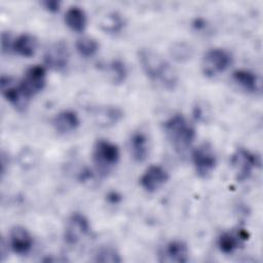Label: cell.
<instances>
[{
	"instance_id": "obj_27",
	"label": "cell",
	"mask_w": 263,
	"mask_h": 263,
	"mask_svg": "<svg viewBox=\"0 0 263 263\" xmlns=\"http://www.w3.org/2000/svg\"><path fill=\"white\" fill-rule=\"evenodd\" d=\"M42 5L50 12H58L60 9L61 2L57 0H45L42 2Z\"/></svg>"
},
{
	"instance_id": "obj_5",
	"label": "cell",
	"mask_w": 263,
	"mask_h": 263,
	"mask_svg": "<svg viewBox=\"0 0 263 263\" xmlns=\"http://www.w3.org/2000/svg\"><path fill=\"white\" fill-rule=\"evenodd\" d=\"M230 164L238 182L248 180L253 171L260 165V158L255 153L245 148H238L230 158Z\"/></svg>"
},
{
	"instance_id": "obj_20",
	"label": "cell",
	"mask_w": 263,
	"mask_h": 263,
	"mask_svg": "<svg viewBox=\"0 0 263 263\" xmlns=\"http://www.w3.org/2000/svg\"><path fill=\"white\" fill-rule=\"evenodd\" d=\"M37 39L31 34H22L13 40L12 50L18 55L30 58L34 55L37 49Z\"/></svg>"
},
{
	"instance_id": "obj_9",
	"label": "cell",
	"mask_w": 263,
	"mask_h": 263,
	"mask_svg": "<svg viewBox=\"0 0 263 263\" xmlns=\"http://www.w3.org/2000/svg\"><path fill=\"white\" fill-rule=\"evenodd\" d=\"M20 81L24 91L31 99L44 88L46 83V70L41 65H34L27 69L24 77Z\"/></svg>"
},
{
	"instance_id": "obj_24",
	"label": "cell",
	"mask_w": 263,
	"mask_h": 263,
	"mask_svg": "<svg viewBox=\"0 0 263 263\" xmlns=\"http://www.w3.org/2000/svg\"><path fill=\"white\" fill-rule=\"evenodd\" d=\"M107 69H108L110 79L113 83H116V84L122 83L127 76V68L124 62H122L121 60H118V59L112 60L108 64Z\"/></svg>"
},
{
	"instance_id": "obj_11",
	"label": "cell",
	"mask_w": 263,
	"mask_h": 263,
	"mask_svg": "<svg viewBox=\"0 0 263 263\" xmlns=\"http://www.w3.org/2000/svg\"><path fill=\"white\" fill-rule=\"evenodd\" d=\"M141 187L147 192H155L168 181V174L164 167L152 164L146 168L140 178Z\"/></svg>"
},
{
	"instance_id": "obj_25",
	"label": "cell",
	"mask_w": 263,
	"mask_h": 263,
	"mask_svg": "<svg viewBox=\"0 0 263 263\" xmlns=\"http://www.w3.org/2000/svg\"><path fill=\"white\" fill-rule=\"evenodd\" d=\"M95 261L114 263V262H120L121 259L119 258L118 253L114 249H112L110 247H105V248H101L97 252Z\"/></svg>"
},
{
	"instance_id": "obj_8",
	"label": "cell",
	"mask_w": 263,
	"mask_h": 263,
	"mask_svg": "<svg viewBox=\"0 0 263 263\" xmlns=\"http://www.w3.org/2000/svg\"><path fill=\"white\" fill-rule=\"evenodd\" d=\"M90 231V225L87 218L81 213H73L67 220L64 238L68 245H76L86 236Z\"/></svg>"
},
{
	"instance_id": "obj_7",
	"label": "cell",
	"mask_w": 263,
	"mask_h": 263,
	"mask_svg": "<svg viewBox=\"0 0 263 263\" xmlns=\"http://www.w3.org/2000/svg\"><path fill=\"white\" fill-rule=\"evenodd\" d=\"M192 162L198 177L206 178L216 167L217 156L213 146L204 142L192 151Z\"/></svg>"
},
{
	"instance_id": "obj_18",
	"label": "cell",
	"mask_w": 263,
	"mask_h": 263,
	"mask_svg": "<svg viewBox=\"0 0 263 263\" xmlns=\"http://www.w3.org/2000/svg\"><path fill=\"white\" fill-rule=\"evenodd\" d=\"M233 80L249 92L260 91V80L258 76L247 69H238L232 73Z\"/></svg>"
},
{
	"instance_id": "obj_13",
	"label": "cell",
	"mask_w": 263,
	"mask_h": 263,
	"mask_svg": "<svg viewBox=\"0 0 263 263\" xmlns=\"http://www.w3.org/2000/svg\"><path fill=\"white\" fill-rule=\"evenodd\" d=\"M161 262L185 263L189 260V249L182 240L168 241L159 254Z\"/></svg>"
},
{
	"instance_id": "obj_4",
	"label": "cell",
	"mask_w": 263,
	"mask_h": 263,
	"mask_svg": "<svg viewBox=\"0 0 263 263\" xmlns=\"http://www.w3.org/2000/svg\"><path fill=\"white\" fill-rule=\"evenodd\" d=\"M232 64V55L223 48L209 49L202 58L201 70L206 77H215L226 71Z\"/></svg>"
},
{
	"instance_id": "obj_15",
	"label": "cell",
	"mask_w": 263,
	"mask_h": 263,
	"mask_svg": "<svg viewBox=\"0 0 263 263\" xmlns=\"http://www.w3.org/2000/svg\"><path fill=\"white\" fill-rule=\"evenodd\" d=\"M52 126L54 129L62 135L72 133L79 126V117L73 110H64L59 112L52 118Z\"/></svg>"
},
{
	"instance_id": "obj_1",
	"label": "cell",
	"mask_w": 263,
	"mask_h": 263,
	"mask_svg": "<svg viewBox=\"0 0 263 263\" xmlns=\"http://www.w3.org/2000/svg\"><path fill=\"white\" fill-rule=\"evenodd\" d=\"M138 59L142 70L152 81H157L167 89H174L178 83L177 71L157 51L143 47L138 51Z\"/></svg>"
},
{
	"instance_id": "obj_3",
	"label": "cell",
	"mask_w": 263,
	"mask_h": 263,
	"mask_svg": "<svg viewBox=\"0 0 263 263\" xmlns=\"http://www.w3.org/2000/svg\"><path fill=\"white\" fill-rule=\"evenodd\" d=\"M119 156V149L114 143L104 139L96 142L92 149V160L100 174L106 175L117 164Z\"/></svg>"
},
{
	"instance_id": "obj_6",
	"label": "cell",
	"mask_w": 263,
	"mask_h": 263,
	"mask_svg": "<svg viewBox=\"0 0 263 263\" xmlns=\"http://www.w3.org/2000/svg\"><path fill=\"white\" fill-rule=\"evenodd\" d=\"M1 92L5 100L17 111H25L29 105L30 98L24 91L21 81L11 76H1Z\"/></svg>"
},
{
	"instance_id": "obj_23",
	"label": "cell",
	"mask_w": 263,
	"mask_h": 263,
	"mask_svg": "<svg viewBox=\"0 0 263 263\" xmlns=\"http://www.w3.org/2000/svg\"><path fill=\"white\" fill-rule=\"evenodd\" d=\"M76 50L78 53L84 58H90L95 55L100 47L99 42L89 36H83L76 40Z\"/></svg>"
},
{
	"instance_id": "obj_2",
	"label": "cell",
	"mask_w": 263,
	"mask_h": 263,
	"mask_svg": "<svg viewBox=\"0 0 263 263\" xmlns=\"http://www.w3.org/2000/svg\"><path fill=\"white\" fill-rule=\"evenodd\" d=\"M164 133L178 153H184L196 135L194 126L182 114H175L164 122Z\"/></svg>"
},
{
	"instance_id": "obj_12",
	"label": "cell",
	"mask_w": 263,
	"mask_h": 263,
	"mask_svg": "<svg viewBox=\"0 0 263 263\" xmlns=\"http://www.w3.org/2000/svg\"><path fill=\"white\" fill-rule=\"evenodd\" d=\"M8 242L12 252L18 255H26L33 247V237L27 228L15 225L10 229Z\"/></svg>"
},
{
	"instance_id": "obj_17",
	"label": "cell",
	"mask_w": 263,
	"mask_h": 263,
	"mask_svg": "<svg viewBox=\"0 0 263 263\" xmlns=\"http://www.w3.org/2000/svg\"><path fill=\"white\" fill-rule=\"evenodd\" d=\"M130 154L135 161L143 162L149 154L147 136L142 132H135L129 138Z\"/></svg>"
},
{
	"instance_id": "obj_26",
	"label": "cell",
	"mask_w": 263,
	"mask_h": 263,
	"mask_svg": "<svg viewBox=\"0 0 263 263\" xmlns=\"http://www.w3.org/2000/svg\"><path fill=\"white\" fill-rule=\"evenodd\" d=\"M12 44H13V41L11 40V36L8 33L3 32L1 34L2 52H8L10 49H12Z\"/></svg>"
},
{
	"instance_id": "obj_22",
	"label": "cell",
	"mask_w": 263,
	"mask_h": 263,
	"mask_svg": "<svg viewBox=\"0 0 263 263\" xmlns=\"http://www.w3.org/2000/svg\"><path fill=\"white\" fill-rule=\"evenodd\" d=\"M170 54L174 61L178 63H186L192 58L193 48L190 44L184 41L175 42L170 48Z\"/></svg>"
},
{
	"instance_id": "obj_14",
	"label": "cell",
	"mask_w": 263,
	"mask_h": 263,
	"mask_svg": "<svg viewBox=\"0 0 263 263\" xmlns=\"http://www.w3.org/2000/svg\"><path fill=\"white\" fill-rule=\"evenodd\" d=\"M249 237L245 229H237L223 232L218 238V248L224 254L235 252Z\"/></svg>"
},
{
	"instance_id": "obj_19",
	"label": "cell",
	"mask_w": 263,
	"mask_h": 263,
	"mask_svg": "<svg viewBox=\"0 0 263 263\" xmlns=\"http://www.w3.org/2000/svg\"><path fill=\"white\" fill-rule=\"evenodd\" d=\"M65 23L69 29L81 33L86 27V14L79 6H71L65 13Z\"/></svg>"
},
{
	"instance_id": "obj_16",
	"label": "cell",
	"mask_w": 263,
	"mask_h": 263,
	"mask_svg": "<svg viewBox=\"0 0 263 263\" xmlns=\"http://www.w3.org/2000/svg\"><path fill=\"white\" fill-rule=\"evenodd\" d=\"M123 117V112L116 106L99 107L95 113L93 118L96 123L101 127H110L116 124Z\"/></svg>"
},
{
	"instance_id": "obj_21",
	"label": "cell",
	"mask_w": 263,
	"mask_h": 263,
	"mask_svg": "<svg viewBox=\"0 0 263 263\" xmlns=\"http://www.w3.org/2000/svg\"><path fill=\"white\" fill-rule=\"evenodd\" d=\"M125 26L124 17L117 11H109L100 20V28L108 34H116Z\"/></svg>"
},
{
	"instance_id": "obj_10",
	"label": "cell",
	"mask_w": 263,
	"mask_h": 263,
	"mask_svg": "<svg viewBox=\"0 0 263 263\" xmlns=\"http://www.w3.org/2000/svg\"><path fill=\"white\" fill-rule=\"evenodd\" d=\"M69 59V48L64 41H57L48 46L43 58L45 66L54 71L65 70L68 66Z\"/></svg>"
}]
</instances>
